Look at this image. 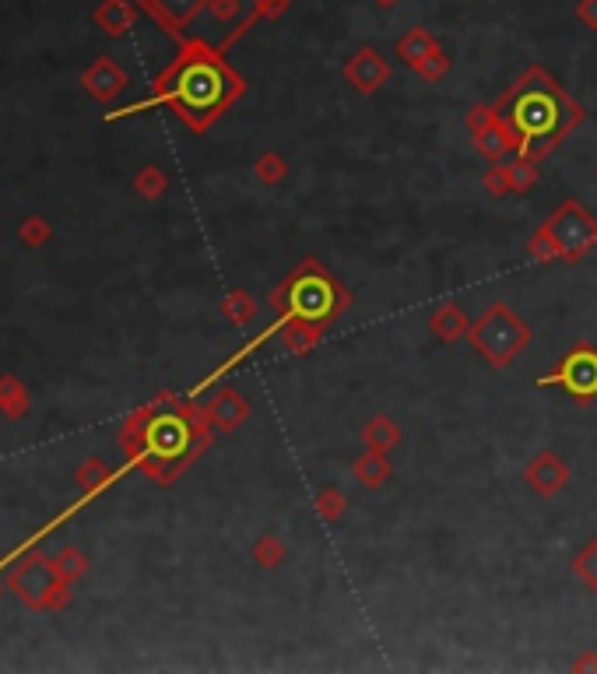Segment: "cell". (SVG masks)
Wrapping results in <instances>:
<instances>
[{"mask_svg": "<svg viewBox=\"0 0 597 674\" xmlns=\"http://www.w3.org/2000/svg\"><path fill=\"white\" fill-rule=\"evenodd\" d=\"M559 369H562V373H559V376H552V380L566 383V387L573 390L576 397H590V394H597V355H594V352L580 348V352L569 355V359L562 362ZM552 380H545V383H552Z\"/></svg>", "mask_w": 597, "mask_h": 674, "instance_id": "obj_3", "label": "cell"}, {"mask_svg": "<svg viewBox=\"0 0 597 674\" xmlns=\"http://www.w3.org/2000/svg\"><path fill=\"white\" fill-rule=\"evenodd\" d=\"M576 573H580L583 580L594 583V587H597V545H590L587 552H583L580 559H576Z\"/></svg>", "mask_w": 597, "mask_h": 674, "instance_id": "obj_13", "label": "cell"}, {"mask_svg": "<svg viewBox=\"0 0 597 674\" xmlns=\"http://www.w3.org/2000/svg\"><path fill=\"white\" fill-rule=\"evenodd\" d=\"M576 18H580L587 29H597V0H580V4H576Z\"/></svg>", "mask_w": 597, "mask_h": 674, "instance_id": "obj_16", "label": "cell"}, {"mask_svg": "<svg viewBox=\"0 0 597 674\" xmlns=\"http://www.w3.org/2000/svg\"><path fill=\"white\" fill-rule=\"evenodd\" d=\"M341 506H345V499H341L338 492H324V495H320V510H324V517H327V520L338 517Z\"/></svg>", "mask_w": 597, "mask_h": 674, "instance_id": "obj_17", "label": "cell"}, {"mask_svg": "<svg viewBox=\"0 0 597 674\" xmlns=\"http://www.w3.org/2000/svg\"><path fill=\"white\" fill-rule=\"evenodd\" d=\"M218 95H222V78H218L215 67L194 64L180 78V99L187 102L190 109H208V106H215Z\"/></svg>", "mask_w": 597, "mask_h": 674, "instance_id": "obj_2", "label": "cell"}, {"mask_svg": "<svg viewBox=\"0 0 597 674\" xmlns=\"http://www.w3.org/2000/svg\"><path fill=\"white\" fill-rule=\"evenodd\" d=\"M432 330H436L439 337H446V341H454L457 334L464 330V316H461V309H443V313H436L432 316Z\"/></svg>", "mask_w": 597, "mask_h": 674, "instance_id": "obj_11", "label": "cell"}, {"mask_svg": "<svg viewBox=\"0 0 597 674\" xmlns=\"http://www.w3.org/2000/svg\"><path fill=\"white\" fill-rule=\"evenodd\" d=\"M130 18H134V11L123 4V0H106L99 11V25L102 29H109L116 36V32H123L130 25Z\"/></svg>", "mask_w": 597, "mask_h": 674, "instance_id": "obj_9", "label": "cell"}, {"mask_svg": "<svg viewBox=\"0 0 597 674\" xmlns=\"http://www.w3.org/2000/svg\"><path fill=\"white\" fill-rule=\"evenodd\" d=\"M211 8H215L218 18H232L239 11V4L236 0H211Z\"/></svg>", "mask_w": 597, "mask_h": 674, "instance_id": "obj_20", "label": "cell"}, {"mask_svg": "<svg viewBox=\"0 0 597 674\" xmlns=\"http://www.w3.org/2000/svg\"><path fill=\"white\" fill-rule=\"evenodd\" d=\"M222 418L225 422H236V418H243V404L236 401V394H229V401H222Z\"/></svg>", "mask_w": 597, "mask_h": 674, "instance_id": "obj_18", "label": "cell"}, {"mask_svg": "<svg viewBox=\"0 0 597 674\" xmlns=\"http://www.w3.org/2000/svg\"><path fill=\"white\" fill-rule=\"evenodd\" d=\"M394 443H397V425H390L387 418H373V422L366 425V446L369 450L387 453Z\"/></svg>", "mask_w": 597, "mask_h": 674, "instance_id": "obj_10", "label": "cell"}, {"mask_svg": "<svg viewBox=\"0 0 597 674\" xmlns=\"http://www.w3.org/2000/svg\"><path fill=\"white\" fill-rule=\"evenodd\" d=\"M345 74H348V81H352L359 92H376V85L380 81H387V64H383V57L376 50H362V53H355L352 60H348V67H345Z\"/></svg>", "mask_w": 597, "mask_h": 674, "instance_id": "obj_4", "label": "cell"}, {"mask_svg": "<svg viewBox=\"0 0 597 674\" xmlns=\"http://www.w3.org/2000/svg\"><path fill=\"white\" fill-rule=\"evenodd\" d=\"M432 50H439V46H436V39H432L425 29H411L408 36H404L401 43H397V57H401V60H408L411 67H415L418 60H425V57H429Z\"/></svg>", "mask_w": 597, "mask_h": 674, "instance_id": "obj_7", "label": "cell"}, {"mask_svg": "<svg viewBox=\"0 0 597 674\" xmlns=\"http://www.w3.org/2000/svg\"><path fill=\"white\" fill-rule=\"evenodd\" d=\"M355 474H359L362 485H383V478H387V460H383L380 450H369L359 457V464H355Z\"/></svg>", "mask_w": 597, "mask_h": 674, "instance_id": "obj_8", "label": "cell"}, {"mask_svg": "<svg viewBox=\"0 0 597 674\" xmlns=\"http://www.w3.org/2000/svg\"><path fill=\"white\" fill-rule=\"evenodd\" d=\"M527 330L506 306H496L482 323L475 327V348L492 362V366H506L513 355L524 348Z\"/></svg>", "mask_w": 597, "mask_h": 674, "instance_id": "obj_1", "label": "cell"}, {"mask_svg": "<svg viewBox=\"0 0 597 674\" xmlns=\"http://www.w3.org/2000/svg\"><path fill=\"white\" fill-rule=\"evenodd\" d=\"M257 173L264 176L267 183H274V180H278L281 173H285V162H281V158H274V155H271V158H264V162L257 165Z\"/></svg>", "mask_w": 597, "mask_h": 674, "instance_id": "obj_15", "label": "cell"}, {"mask_svg": "<svg viewBox=\"0 0 597 674\" xmlns=\"http://www.w3.org/2000/svg\"><path fill=\"white\" fill-rule=\"evenodd\" d=\"M446 64H450V60L443 57V50H432V53H429V57H425V60H418V64H415V71L422 74V78L436 81L439 74L446 71Z\"/></svg>", "mask_w": 597, "mask_h": 674, "instance_id": "obj_12", "label": "cell"}, {"mask_svg": "<svg viewBox=\"0 0 597 674\" xmlns=\"http://www.w3.org/2000/svg\"><path fill=\"white\" fill-rule=\"evenodd\" d=\"M292 306L299 316H324L327 306H331V288H327V281H299Z\"/></svg>", "mask_w": 597, "mask_h": 674, "instance_id": "obj_5", "label": "cell"}, {"mask_svg": "<svg viewBox=\"0 0 597 674\" xmlns=\"http://www.w3.org/2000/svg\"><path fill=\"white\" fill-rule=\"evenodd\" d=\"M527 481H531L534 492L552 495L555 488H562V481H566V467H562L552 453H541V457L527 467Z\"/></svg>", "mask_w": 597, "mask_h": 674, "instance_id": "obj_6", "label": "cell"}, {"mask_svg": "<svg viewBox=\"0 0 597 674\" xmlns=\"http://www.w3.org/2000/svg\"><path fill=\"white\" fill-rule=\"evenodd\" d=\"M503 144H506V137H503V130H499V127H489L482 137H478V148L489 151V155H499V151H503Z\"/></svg>", "mask_w": 597, "mask_h": 674, "instance_id": "obj_14", "label": "cell"}, {"mask_svg": "<svg viewBox=\"0 0 597 674\" xmlns=\"http://www.w3.org/2000/svg\"><path fill=\"white\" fill-rule=\"evenodd\" d=\"M285 8H288V0H260V15L267 18H278Z\"/></svg>", "mask_w": 597, "mask_h": 674, "instance_id": "obj_19", "label": "cell"}]
</instances>
